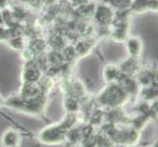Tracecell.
Segmentation results:
<instances>
[{
  "label": "cell",
  "instance_id": "obj_1",
  "mask_svg": "<svg viewBox=\"0 0 158 147\" xmlns=\"http://www.w3.org/2000/svg\"><path fill=\"white\" fill-rule=\"evenodd\" d=\"M79 123L77 114L67 113L60 122L43 128L37 134V139L46 145H57L65 142L66 133L71 129L77 127Z\"/></svg>",
  "mask_w": 158,
  "mask_h": 147
},
{
  "label": "cell",
  "instance_id": "obj_2",
  "mask_svg": "<svg viewBox=\"0 0 158 147\" xmlns=\"http://www.w3.org/2000/svg\"><path fill=\"white\" fill-rule=\"evenodd\" d=\"M130 95L124 90V88L118 83L107 84L103 88L96 97L97 103L103 110H113L123 107L128 100Z\"/></svg>",
  "mask_w": 158,
  "mask_h": 147
},
{
  "label": "cell",
  "instance_id": "obj_3",
  "mask_svg": "<svg viewBox=\"0 0 158 147\" xmlns=\"http://www.w3.org/2000/svg\"><path fill=\"white\" fill-rule=\"evenodd\" d=\"M140 130L131 126L125 128H119L115 137H113V143L117 145H123L126 147H135L140 141Z\"/></svg>",
  "mask_w": 158,
  "mask_h": 147
},
{
  "label": "cell",
  "instance_id": "obj_4",
  "mask_svg": "<svg viewBox=\"0 0 158 147\" xmlns=\"http://www.w3.org/2000/svg\"><path fill=\"white\" fill-rule=\"evenodd\" d=\"M42 77L40 68L37 64L34 62H27L24 65L22 72V81L23 83H37Z\"/></svg>",
  "mask_w": 158,
  "mask_h": 147
},
{
  "label": "cell",
  "instance_id": "obj_5",
  "mask_svg": "<svg viewBox=\"0 0 158 147\" xmlns=\"http://www.w3.org/2000/svg\"><path fill=\"white\" fill-rule=\"evenodd\" d=\"M21 133L19 130L15 129L13 128H10L6 129L3 133L0 142L3 147H9V146H19L21 143Z\"/></svg>",
  "mask_w": 158,
  "mask_h": 147
},
{
  "label": "cell",
  "instance_id": "obj_6",
  "mask_svg": "<svg viewBox=\"0 0 158 147\" xmlns=\"http://www.w3.org/2000/svg\"><path fill=\"white\" fill-rule=\"evenodd\" d=\"M19 94L25 99H34L41 95L40 88L37 83H23Z\"/></svg>",
  "mask_w": 158,
  "mask_h": 147
},
{
  "label": "cell",
  "instance_id": "obj_7",
  "mask_svg": "<svg viewBox=\"0 0 158 147\" xmlns=\"http://www.w3.org/2000/svg\"><path fill=\"white\" fill-rule=\"evenodd\" d=\"M126 48L129 55L132 58H139L143 51V42L135 36H131L126 39Z\"/></svg>",
  "mask_w": 158,
  "mask_h": 147
},
{
  "label": "cell",
  "instance_id": "obj_8",
  "mask_svg": "<svg viewBox=\"0 0 158 147\" xmlns=\"http://www.w3.org/2000/svg\"><path fill=\"white\" fill-rule=\"evenodd\" d=\"M122 76L120 68L116 65L109 64L106 65L103 69V79L106 81V84H113V83H118Z\"/></svg>",
  "mask_w": 158,
  "mask_h": 147
},
{
  "label": "cell",
  "instance_id": "obj_9",
  "mask_svg": "<svg viewBox=\"0 0 158 147\" xmlns=\"http://www.w3.org/2000/svg\"><path fill=\"white\" fill-rule=\"evenodd\" d=\"M105 122H106V112L103 109H95V110H92L89 113L88 124L92 128H94L95 129H99Z\"/></svg>",
  "mask_w": 158,
  "mask_h": 147
},
{
  "label": "cell",
  "instance_id": "obj_10",
  "mask_svg": "<svg viewBox=\"0 0 158 147\" xmlns=\"http://www.w3.org/2000/svg\"><path fill=\"white\" fill-rule=\"evenodd\" d=\"M63 107L69 114H77L81 111L80 98L70 94H65L63 98Z\"/></svg>",
  "mask_w": 158,
  "mask_h": 147
},
{
  "label": "cell",
  "instance_id": "obj_11",
  "mask_svg": "<svg viewBox=\"0 0 158 147\" xmlns=\"http://www.w3.org/2000/svg\"><path fill=\"white\" fill-rule=\"evenodd\" d=\"M37 84H39L40 88L41 95L46 96L50 93L54 88V80H52L51 77H43L42 76L40 80L37 81Z\"/></svg>",
  "mask_w": 158,
  "mask_h": 147
},
{
  "label": "cell",
  "instance_id": "obj_12",
  "mask_svg": "<svg viewBox=\"0 0 158 147\" xmlns=\"http://www.w3.org/2000/svg\"><path fill=\"white\" fill-rule=\"evenodd\" d=\"M139 94L143 96V98L146 102L148 101L155 102V99L157 98V88L152 85L145 86V88H140Z\"/></svg>",
  "mask_w": 158,
  "mask_h": 147
},
{
  "label": "cell",
  "instance_id": "obj_13",
  "mask_svg": "<svg viewBox=\"0 0 158 147\" xmlns=\"http://www.w3.org/2000/svg\"><path fill=\"white\" fill-rule=\"evenodd\" d=\"M10 46L16 50H20L23 48V42L20 39H12L10 40Z\"/></svg>",
  "mask_w": 158,
  "mask_h": 147
},
{
  "label": "cell",
  "instance_id": "obj_14",
  "mask_svg": "<svg viewBox=\"0 0 158 147\" xmlns=\"http://www.w3.org/2000/svg\"><path fill=\"white\" fill-rule=\"evenodd\" d=\"M8 31L4 30L1 26H0V40H8Z\"/></svg>",
  "mask_w": 158,
  "mask_h": 147
},
{
  "label": "cell",
  "instance_id": "obj_15",
  "mask_svg": "<svg viewBox=\"0 0 158 147\" xmlns=\"http://www.w3.org/2000/svg\"><path fill=\"white\" fill-rule=\"evenodd\" d=\"M4 102H5V98L0 94V107L4 106Z\"/></svg>",
  "mask_w": 158,
  "mask_h": 147
},
{
  "label": "cell",
  "instance_id": "obj_16",
  "mask_svg": "<svg viewBox=\"0 0 158 147\" xmlns=\"http://www.w3.org/2000/svg\"><path fill=\"white\" fill-rule=\"evenodd\" d=\"M4 23V20H3V16L1 14V12H0V26H1L2 24Z\"/></svg>",
  "mask_w": 158,
  "mask_h": 147
},
{
  "label": "cell",
  "instance_id": "obj_17",
  "mask_svg": "<svg viewBox=\"0 0 158 147\" xmlns=\"http://www.w3.org/2000/svg\"><path fill=\"white\" fill-rule=\"evenodd\" d=\"M112 147H126V146H123V145H117V144H114Z\"/></svg>",
  "mask_w": 158,
  "mask_h": 147
},
{
  "label": "cell",
  "instance_id": "obj_18",
  "mask_svg": "<svg viewBox=\"0 0 158 147\" xmlns=\"http://www.w3.org/2000/svg\"><path fill=\"white\" fill-rule=\"evenodd\" d=\"M9 147H20V146H9Z\"/></svg>",
  "mask_w": 158,
  "mask_h": 147
},
{
  "label": "cell",
  "instance_id": "obj_19",
  "mask_svg": "<svg viewBox=\"0 0 158 147\" xmlns=\"http://www.w3.org/2000/svg\"><path fill=\"white\" fill-rule=\"evenodd\" d=\"M96 147H104V146H98V145H97Z\"/></svg>",
  "mask_w": 158,
  "mask_h": 147
}]
</instances>
